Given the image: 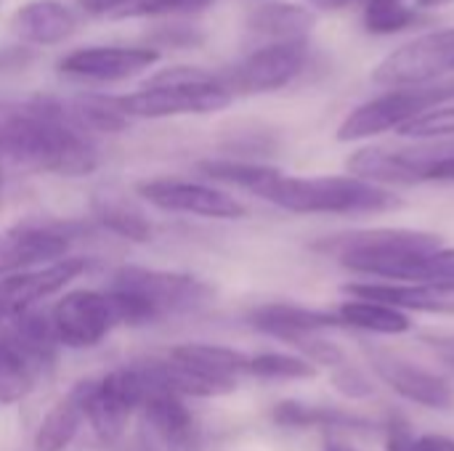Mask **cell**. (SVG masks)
Returning a JSON list of instances; mask_svg holds the SVG:
<instances>
[{"mask_svg":"<svg viewBox=\"0 0 454 451\" xmlns=\"http://www.w3.org/2000/svg\"><path fill=\"white\" fill-rule=\"evenodd\" d=\"M0 159L11 167L67 178L88 175L98 165L96 146L72 117L69 104L51 96L0 101Z\"/></svg>","mask_w":454,"mask_h":451,"instance_id":"6da1fadb","label":"cell"},{"mask_svg":"<svg viewBox=\"0 0 454 451\" xmlns=\"http://www.w3.org/2000/svg\"><path fill=\"white\" fill-rule=\"evenodd\" d=\"M255 197L298 215H359L402 207V199L394 191L354 175L301 178L285 175L277 167L263 181Z\"/></svg>","mask_w":454,"mask_h":451,"instance_id":"7a4b0ae2","label":"cell"},{"mask_svg":"<svg viewBox=\"0 0 454 451\" xmlns=\"http://www.w3.org/2000/svg\"><path fill=\"white\" fill-rule=\"evenodd\" d=\"M234 101L231 90L218 74L200 66H173L154 74L141 90L114 96L117 109L130 117H178V114H213Z\"/></svg>","mask_w":454,"mask_h":451,"instance_id":"3957f363","label":"cell"},{"mask_svg":"<svg viewBox=\"0 0 454 451\" xmlns=\"http://www.w3.org/2000/svg\"><path fill=\"white\" fill-rule=\"evenodd\" d=\"M56 346L51 316L32 308L8 322L0 332V404H16L35 391Z\"/></svg>","mask_w":454,"mask_h":451,"instance_id":"277c9868","label":"cell"},{"mask_svg":"<svg viewBox=\"0 0 454 451\" xmlns=\"http://www.w3.org/2000/svg\"><path fill=\"white\" fill-rule=\"evenodd\" d=\"M120 324H146L141 311L122 295L77 290L64 295L51 311V327L59 346L93 348Z\"/></svg>","mask_w":454,"mask_h":451,"instance_id":"5b68a950","label":"cell"},{"mask_svg":"<svg viewBox=\"0 0 454 451\" xmlns=\"http://www.w3.org/2000/svg\"><path fill=\"white\" fill-rule=\"evenodd\" d=\"M454 101V80H439L428 85H407L394 88L391 93H383L362 106H356L338 128V141H362L372 138L388 130H402L412 120L439 109L450 106Z\"/></svg>","mask_w":454,"mask_h":451,"instance_id":"8992f818","label":"cell"},{"mask_svg":"<svg viewBox=\"0 0 454 451\" xmlns=\"http://www.w3.org/2000/svg\"><path fill=\"white\" fill-rule=\"evenodd\" d=\"M109 292L128 298L141 311L144 322H154L168 314L197 311L213 298L210 284L197 276L141 266L120 268L109 282Z\"/></svg>","mask_w":454,"mask_h":451,"instance_id":"52a82bcc","label":"cell"},{"mask_svg":"<svg viewBox=\"0 0 454 451\" xmlns=\"http://www.w3.org/2000/svg\"><path fill=\"white\" fill-rule=\"evenodd\" d=\"M444 242L439 234L415 231V229H370L327 237L314 245V250L333 255L343 268L362 274L370 263L394 258V255H431L442 250Z\"/></svg>","mask_w":454,"mask_h":451,"instance_id":"ba28073f","label":"cell"},{"mask_svg":"<svg viewBox=\"0 0 454 451\" xmlns=\"http://www.w3.org/2000/svg\"><path fill=\"white\" fill-rule=\"evenodd\" d=\"M454 72V27L436 29L407 40L394 53H388L372 72V80L391 88L428 85L439 82Z\"/></svg>","mask_w":454,"mask_h":451,"instance_id":"9c48e42d","label":"cell"},{"mask_svg":"<svg viewBox=\"0 0 454 451\" xmlns=\"http://www.w3.org/2000/svg\"><path fill=\"white\" fill-rule=\"evenodd\" d=\"M149 385L141 367L109 372L101 380H85V420L101 441H117L136 409L146 401Z\"/></svg>","mask_w":454,"mask_h":451,"instance_id":"30bf717a","label":"cell"},{"mask_svg":"<svg viewBox=\"0 0 454 451\" xmlns=\"http://www.w3.org/2000/svg\"><path fill=\"white\" fill-rule=\"evenodd\" d=\"M309 61L306 40L298 43H269L231 66L226 74H218L221 82L231 90V96H253V93H271L290 85Z\"/></svg>","mask_w":454,"mask_h":451,"instance_id":"8fae6325","label":"cell"},{"mask_svg":"<svg viewBox=\"0 0 454 451\" xmlns=\"http://www.w3.org/2000/svg\"><path fill=\"white\" fill-rule=\"evenodd\" d=\"M138 194L149 205L160 210H170V213H189V215L215 218V221H234V218L247 215L245 205L234 199L231 194L205 186V183H194V181L154 178V181L138 183Z\"/></svg>","mask_w":454,"mask_h":451,"instance_id":"7c38bea8","label":"cell"},{"mask_svg":"<svg viewBox=\"0 0 454 451\" xmlns=\"http://www.w3.org/2000/svg\"><path fill=\"white\" fill-rule=\"evenodd\" d=\"M72 226L61 223H24L0 237V276L29 271L40 263L64 260L72 245Z\"/></svg>","mask_w":454,"mask_h":451,"instance_id":"4fadbf2b","label":"cell"},{"mask_svg":"<svg viewBox=\"0 0 454 451\" xmlns=\"http://www.w3.org/2000/svg\"><path fill=\"white\" fill-rule=\"evenodd\" d=\"M160 53L154 48L141 45H88L69 51L56 66L61 74L74 80L93 82H117L130 80L157 64Z\"/></svg>","mask_w":454,"mask_h":451,"instance_id":"5bb4252c","label":"cell"},{"mask_svg":"<svg viewBox=\"0 0 454 451\" xmlns=\"http://www.w3.org/2000/svg\"><path fill=\"white\" fill-rule=\"evenodd\" d=\"M364 354H367L375 375L386 385H391L402 399H407L418 407H426V409H450L452 407L454 393L444 377H439L423 367H415L378 346L364 343Z\"/></svg>","mask_w":454,"mask_h":451,"instance_id":"9a60e30c","label":"cell"},{"mask_svg":"<svg viewBox=\"0 0 454 451\" xmlns=\"http://www.w3.org/2000/svg\"><path fill=\"white\" fill-rule=\"evenodd\" d=\"M85 268H88L85 258H64V260L51 263L45 268H37V271H21V274L0 276V311L8 319L27 314L40 300H45L48 295H56L59 290H64Z\"/></svg>","mask_w":454,"mask_h":451,"instance_id":"2e32d148","label":"cell"},{"mask_svg":"<svg viewBox=\"0 0 454 451\" xmlns=\"http://www.w3.org/2000/svg\"><path fill=\"white\" fill-rule=\"evenodd\" d=\"M340 292L351 300H375L399 311L420 314H444L454 316V287L450 284H426V282H367V284H343Z\"/></svg>","mask_w":454,"mask_h":451,"instance_id":"e0dca14e","label":"cell"},{"mask_svg":"<svg viewBox=\"0 0 454 451\" xmlns=\"http://www.w3.org/2000/svg\"><path fill=\"white\" fill-rule=\"evenodd\" d=\"M141 412L162 451H202V436H200L197 420L192 417L184 399L168 391H157L149 383V393H146V401L141 404Z\"/></svg>","mask_w":454,"mask_h":451,"instance_id":"ac0fdd59","label":"cell"},{"mask_svg":"<svg viewBox=\"0 0 454 451\" xmlns=\"http://www.w3.org/2000/svg\"><path fill=\"white\" fill-rule=\"evenodd\" d=\"M250 324L271 338H279L285 343H295L306 335H319L325 330H338L343 327V322L338 319V314L330 311H319V308H306V306H295V303H269L261 306L250 314Z\"/></svg>","mask_w":454,"mask_h":451,"instance_id":"d6986e66","label":"cell"},{"mask_svg":"<svg viewBox=\"0 0 454 451\" xmlns=\"http://www.w3.org/2000/svg\"><path fill=\"white\" fill-rule=\"evenodd\" d=\"M11 29L24 43H32V45H59V43H64L77 29V19L59 0H32V3H24L13 13Z\"/></svg>","mask_w":454,"mask_h":451,"instance_id":"ffe728a7","label":"cell"},{"mask_svg":"<svg viewBox=\"0 0 454 451\" xmlns=\"http://www.w3.org/2000/svg\"><path fill=\"white\" fill-rule=\"evenodd\" d=\"M85 423V380L77 383L40 423L35 433V451H64Z\"/></svg>","mask_w":454,"mask_h":451,"instance_id":"44dd1931","label":"cell"},{"mask_svg":"<svg viewBox=\"0 0 454 451\" xmlns=\"http://www.w3.org/2000/svg\"><path fill=\"white\" fill-rule=\"evenodd\" d=\"M317 24V16L309 8L293 5V3H266L255 8L247 19L250 32L269 37L271 43H298L306 40L311 27Z\"/></svg>","mask_w":454,"mask_h":451,"instance_id":"7402d4cb","label":"cell"},{"mask_svg":"<svg viewBox=\"0 0 454 451\" xmlns=\"http://www.w3.org/2000/svg\"><path fill=\"white\" fill-rule=\"evenodd\" d=\"M271 420L282 428H325V431H370L372 423L362 415L335 409V407H317L301 401H282L274 407Z\"/></svg>","mask_w":454,"mask_h":451,"instance_id":"603a6c76","label":"cell"},{"mask_svg":"<svg viewBox=\"0 0 454 451\" xmlns=\"http://www.w3.org/2000/svg\"><path fill=\"white\" fill-rule=\"evenodd\" d=\"M96 19H141L205 11L213 0H77Z\"/></svg>","mask_w":454,"mask_h":451,"instance_id":"cb8c5ba5","label":"cell"},{"mask_svg":"<svg viewBox=\"0 0 454 451\" xmlns=\"http://www.w3.org/2000/svg\"><path fill=\"white\" fill-rule=\"evenodd\" d=\"M338 319L343 327H356L372 335H407L412 330V322L404 311L375 303V300H346L338 311Z\"/></svg>","mask_w":454,"mask_h":451,"instance_id":"d4e9b609","label":"cell"},{"mask_svg":"<svg viewBox=\"0 0 454 451\" xmlns=\"http://www.w3.org/2000/svg\"><path fill=\"white\" fill-rule=\"evenodd\" d=\"M383 279L388 282H426L454 287V250L442 247L431 255H410L396 260Z\"/></svg>","mask_w":454,"mask_h":451,"instance_id":"484cf974","label":"cell"},{"mask_svg":"<svg viewBox=\"0 0 454 451\" xmlns=\"http://www.w3.org/2000/svg\"><path fill=\"white\" fill-rule=\"evenodd\" d=\"M170 356L202 369V372H210V375H218V377H231L237 380L239 375H247V364H250V356L242 354V351H234V348H223V346H207V343H186V346H178L170 351Z\"/></svg>","mask_w":454,"mask_h":451,"instance_id":"4316f807","label":"cell"},{"mask_svg":"<svg viewBox=\"0 0 454 451\" xmlns=\"http://www.w3.org/2000/svg\"><path fill=\"white\" fill-rule=\"evenodd\" d=\"M247 375L258 380H311L317 377V367L293 354H258L250 356Z\"/></svg>","mask_w":454,"mask_h":451,"instance_id":"83f0119b","label":"cell"},{"mask_svg":"<svg viewBox=\"0 0 454 451\" xmlns=\"http://www.w3.org/2000/svg\"><path fill=\"white\" fill-rule=\"evenodd\" d=\"M415 21L407 0H364V27L372 35H396Z\"/></svg>","mask_w":454,"mask_h":451,"instance_id":"f1b7e54d","label":"cell"},{"mask_svg":"<svg viewBox=\"0 0 454 451\" xmlns=\"http://www.w3.org/2000/svg\"><path fill=\"white\" fill-rule=\"evenodd\" d=\"M98 221L117 237L130 239V242H146L152 237V226L144 215H138L136 210L125 207L122 202H112L104 199L98 205Z\"/></svg>","mask_w":454,"mask_h":451,"instance_id":"f546056e","label":"cell"},{"mask_svg":"<svg viewBox=\"0 0 454 451\" xmlns=\"http://www.w3.org/2000/svg\"><path fill=\"white\" fill-rule=\"evenodd\" d=\"M407 138H450L454 136V106H439L399 130Z\"/></svg>","mask_w":454,"mask_h":451,"instance_id":"4dcf8cb0","label":"cell"},{"mask_svg":"<svg viewBox=\"0 0 454 451\" xmlns=\"http://www.w3.org/2000/svg\"><path fill=\"white\" fill-rule=\"evenodd\" d=\"M333 385L340 396L351 399V401H359V399H370L375 393V385L372 380L356 369V367H348V364H340L335 372H333Z\"/></svg>","mask_w":454,"mask_h":451,"instance_id":"1f68e13d","label":"cell"},{"mask_svg":"<svg viewBox=\"0 0 454 451\" xmlns=\"http://www.w3.org/2000/svg\"><path fill=\"white\" fill-rule=\"evenodd\" d=\"M420 340L431 351H436V356L454 364V332H426V335H420Z\"/></svg>","mask_w":454,"mask_h":451,"instance_id":"d6a6232c","label":"cell"},{"mask_svg":"<svg viewBox=\"0 0 454 451\" xmlns=\"http://www.w3.org/2000/svg\"><path fill=\"white\" fill-rule=\"evenodd\" d=\"M388 451H418V444L412 439V433L407 431V425L402 423H391L388 428Z\"/></svg>","mask_w":454,"mask_h":451,"instance_id":"836d02e7","label":"cell"},{"mask_svg":"<svg viewBox=\"0 0 454 451\" xmlns=\"http://www.w3.org/2000/svg\"><path fill=\"white\" fill-rule=\"evenodd\" d=\"M418 451H454V441L447 436H439V433H426L420 439H415Z\"/></svg>","mask_w":454,"mask_h":451,"instance_id":"e575fe53","label":"cell"},{"mask_svg":"<svg viewBox=\"0 0 454 451\" xmlns=\"http://www.w3.org/2000/svg\"><path fill=\"white\" fill-rule=\"evenodd\" d=\"M314 8H319V11H340V8H346V5H351V3H356V0H309Z\"/></svg>","mask_w":454,"mask_h":451,"instance_id":"d590c367","label":"cell"},{"mask_svg":"<svg viewBox=\"0 0 454 451\" xmlns=\"http://www.w3.org/2000/svg\"><path fill=\"white\" fill-rule=\"evenodd\" d=\"M322 451H356V449H351V447H348V444H343V441L327 439V441H325V449Z\"/></svg>","mask_w":454,"mask_h":451,"instance_id":"8d00e7d4","label":"cell"},{"mask_svg":"<svg viewBox=\"0 0 454 451\" xmlns=\"http://www.w3.org/2000/svg\"><path fill=\"white\" fill-rule=\"evenodd\" d=\"M447 3H452V0H415V8H439Z\"/></svg>","mask_w":454,"mask_h":451,"instance_id":"74e56055","label":"cell"},{"mask_svg":"<svg viewBox=\"0 0 454 451\" xmlns=\"http://www.w3.org/2000/svg\"><path fill=\"white\" fill-rule=\"evenodd\" d=\"M8 322H11V319H8V316H5V314L0 311V332H3L5 327H8Z\"/></svg>","mask_w":454,"mask_h":451,"instance_id":"f35d334b","label":"cell"},{"mask_svg":"<svg viewBox=\"0 0 454 451\" xmlns=\"http://www.w3.org/2000/svg\"><path fill=\"white\" fill-rule=\"evenodd\" d=\"M3 167H5V165H3V159H0V186H3Z\"/></svg>","mask_w":454,"mask_h":451,"instance_id":"ab89813d","label":"cell"}]
</instances>
